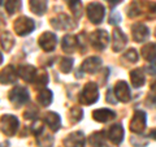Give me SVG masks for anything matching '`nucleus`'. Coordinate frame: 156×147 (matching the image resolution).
<instances>
[{
    "label": "nucleus",
    "mask_w": 156,
    "mask_h": 147,
    "mask_svg": "<svg viewBox=\"0 0 156 147\" xmlns=\"http://www.w3.org/2000/svg\"><path fill=\"white\" fill-rule=\"evenodd\" d=\"M99 100V87L95 82H89L86 83L85 87L82 89L78 96V102L83 106H89V104H94Z\"/></svg>",
    "instance_id": "f257e3e1"
},
{
    "label": "nucleus",
    "mask_w": 156,
    "mask_h": 147,
    "mask_svg": "<svg viewBox=\"0 0 156 147\" xmlns=\"http://www.w3.org/2000/svg\"><path fill=\"white\" fill-rule=\"evenodd\" d=\"M20 126V121L13 115H3L0 117V128L2 131L8 137H13L17 133Z\"/></svg>",
    "instance_id": "f03ea898"
},
{
    "label": "nucleus",
    "mask_w": 156,
    "mask_h": 147,
    "mask_svg": "<svg viewBox=\"0 0 156 147\" xmlns=\"http://www.w3.org/2000/svg\"><path fill=\"white\" fill-rule=\"evenodd\" d=\"M13 29L16 31L17 35L20 37H25L27 34H30L34 29H35V22L31 18H29L26 16L18 17L13 23Z\"/></svg>",
    "instance_id": "7ed1b4c3"
},
{
    "label": "nucleus",
    "mask_w": 156,
    "mask_h": 147,
    "mask_svg": "<svg viewBox=\"0 0 156 147\" xmlns=\"http://www.w3.org/2000/svg\"><path fill=\"white\" fill-rule=\"evenodd\" d=\"M9 100L12 102V104L14 107H21L23 104H26L29 102V91L26 87L23 86H14L13 89L9 91Z\"/></svg>",
    "instance_id": "20e7f679"
},
{
    "label": "nucleus",
    "mask_w": 156,
    "mask_h": 147,
    "mask_svg": "<svg viewBox=\"0 0 156 147\" xmlns=\"http://www.w3.org/2000/svg\"><path fill=\"white\" fill-rule=\"evenodd\" d=\"M89 41L95 50H104L109 43V35L105 30H95L89 35Z\"/></svg>",
    "instance_id": "39448f33"
},
{
    "label": "nucleus",
    "mask_w": 156,
    "mask_h": 147,
    "mask_svg": "<svg viewBox=\"0 0 156 147\" xmlns=\"http://www.w3.org/2000/svg\"><path fill=\"white\" fill-rule=\"evenodd\" d=\"M104 14H105V9L103 7V4L100 3H90L87 5V18L90 20V22L95 23H100L104 18Z\"/></svg>",
    "instance_id": "423d86ee"
},
{
    "label": "nucleus",
    "mask_w": 156,
    "mask_h": 147,
    "mask_svg": "<svg viewBox=\"0 0 156 147\" xmlns=\"http://www.w3.org/2000/svg\"><path fill=\"white\" fill-rule=\"evenodd\" d=\"M146 125H147V116H146V113L143 111H135L130 121V126H129L130 130L133 133L140 134L146 129Z\"/></svg>",
    "instance_id": "0eeeda50"
},
{
    "label": "nucleus",
    "mask_w": 156,
    "mask_h": 147,
    "mask_svg": "<svg viewBox=\"0 0 156 147\" xmlns=\"http://www.w3.org/2000/svg\"><path fill=\"white\" fill-rule=\"evenodd\" d=\"M38 45L41 46V48L46 52H52L57 46V37L56 34H53L51 31H44L38 39Z\"/></svg>",
    "instance_id": "6e6552de"
},
{
    "label": "nucleus",
    "mask_w": 156,
    "mask_h": 147,
    "mask_svg": "<svg viewBox=\"0 0 156 147\" xmlns=\"http://www.w3.org/2000/svg\"><path fill=\"white\" fill-rule=\"evenodd\" d=\"M51 25L57 29V30H72L76 27V23L72 21L69 16H66L65 13H60L57 17L51 20Z\"/></svg>",
    "instance_id": "1a4fd4ad"
},
{
    "label": "nucleus",
    "mask_w": 156,
    "mask_h": 147,
    "mask_svg": "<svg viewBox=\"0 0 156 147\" xmlns=\"http://www.w3.org/2000/svg\"><path fill=\"white\" fill-rule=\"evenodd\" d=\"M131 35L133 39L138 43H143L144 41H147L150 37V29L144 25V23L136 22L131 26Z\"/></svg>",
    "instance_id": "9d476101"
},
{
    "label": "nucleus",
    "mask_w": 156,
    "mask_h": 147,
    "mask_svg": "<svg viewBox=\"0 0 156 147\" xmlns=\"http://www.w3.org/2000/svg\"><path fill=\"white\" fill-rule=\"evenodd\" d=\"M128 43V38L124 34V31L121 29L116 27L113 33H112V50L115 52H120L124 50V47Z\"/></svg>",
    "instance_id": "9b49d317"
},
{
    "label": "nucleus",
    "mask_w": 156,
    "mask_h": 147,
    "mask_svg": "<svg viewBox=\"0 0 156 147\" xmlns=\"http://www.w3.org/2000/svg\"><path fill=\"white\" fill-rule=\"evenodd\" d=\"M113 92L117 98V100L122 102V103H128L131 98V92H130V87L125 81H119L116 83Z\"/></svg>",
    "instance_id": "f8f14e48"
},
{
    "label": "nucleus",
    "mask_w": 156,
    "mask_h": 147,
    "mask_svg": "<svg viewBox=\"0 0 156 147\" xmlns=\"http://www.w3.org/2000/svg\"><path fill=\"white\" fill-rule=\"evenodd\" d=\"M65 147H83L86 143V137L82 131H73L62 141Z\"/></svg>",
    "instance_id": "ddd939ff"
},
{
    "label": "nucleus",
    "mask_w": 156,
    "mask_h": 147,
    "mask_svg": "<svg viewBox=\"0 0 156 147\" xmlns=\"http://www.w3.org/2000/svg\"><path fill=\"white\" fill-rule=\"evenodd\" d=\"M17 77H18V72L12 65H7L0 72V83H3V85H12V83H16Z\"/></svg>",
    "instance_id": "4468645a"
},
{
    "label": "nucleus",
    "mask_w": 156,
    "mask_h": 147,
    "mask_svg": "<svg viewBox=\"0 0 156 147\" xmlns=\"http://www.w3.org/2000/svg\"><path fill=\"white\" fill-rule=\"evenodd\" d=\"M108 139L113 145L119 146L124 141V128L121 124H115L108 129Z\"/></svg>",
    "instance_id": "2eb2a0df"
},
{
    "label": "nucleus",
    "mask_w": 156,
    "mask_h": 147,
    "mask_svg": "<svg viewBox=\"0 0 156 147\" xmlns=\"http://www.w3.org/2000/svg\"><path fill=\"white\" fill-rule=\"evenodd\" d=\"M100 66H101V59L98 56H91L83 61L81 70L86 73H96L100 69Z\"/></svg>",
    "instance_id": "dca6fc26"
},
{
    "label": "nucleus",
    "mask_w": 156,
    "mask_h": 147,
    "mask_svg": "<svg viewBox=\"0 0 156 147\" xmlns=\"http://www.w3.org/2000/svg\"><path fill=\"white\" fill-rule=\"evenodd\" d=\"M38 70L33 65H22L18 68V76L26 82H35Z\"/></svg>",
    "instance_id": "f3484780"
},
{
    "label": "nucleus",
    "mask_w": 156,
    "mask_h": 147,
    "mask_svg": "<svg viewBox=\"0 0 156 147\" xmlns=\"http://www.w3.org/2000/svg\"><path fill=\"white\" fill-rule=\"evenodd\" d=\"M92 117L94 120L98 121V122H108L111 120L116 119V113L112 109H108V108H99V109H95L92 112Z\"/></svg>",
    "instance_id": "a211bd4d"
},
{
    "label": "nucleus",
    "mask_w": 156,
    "mask_h": 147,
    "mask_svg": "<svg viewBox=\"0 0 156 147\" xmlns=\"http://www.w3.org/2000/svg\"><path fill=\"white\" fill-rule=\"evenodd\" d=\"M61 48L65 53H72L74 52L77 48H78V39L74 35H70L68 34L62 38V43H61Z\"/></svg>",
    "instance_id": "6ab92c4d"
},
{
    "label": "nucleus",
    "mask_w": 156,
    "mask_h": 147,
    "mask_svg": "<svg viewBox=\"0 0 156 147\" xmlns=\"http://www.w3.org/2000/svg\"><path fill=\"white\" fill-rule=\"evenodd\" d=\"M44 122L52 131H57L61 126V119L56 112H47L44 115Z\"/></svg>",
    "instance_id": "aec40b11"
},
{
    "label": "nucleus",
    "mask_w": 156,
    "mask_h": 147,
    "mask_svg": "<svg viewBox=\"0 0 156 147\" xmlns=\"http://www.w3.org/2000/svg\"><path fill=\"white\" fill-rule=\"evenodd\" d=\"M130 82L131 85H133L135 89H139V87H142L146 82V76L143 73V69H140V68H136V69H133L130 72Z\"/></svg>",
    "instance_id": "412c9836"
},
{
    "label": "nucleus",
    "mask_w": 156,
    "mask_h": 147,
    "mask_svg": "<svg viewBox=\"0 0 156 147\" xmlns=\"http://www.w3.org/2000/svg\"><path fill=\"white\" fill-rule=\"evenodd\" d=\"M29 7H30V11L34 14L43 16L47 11L48 3H47V0H29Z\"/></svg>",
    "instance_id": "4be33fe9"
},
{
    "label": "nucleus",
    "mask_w": 156,
    "mask_h": 147,
    "mask_svg": "<svg viewBox=\"0 0 156 147\" xmlns=\"http://www.w3.org/2000/svg\"><path fill=\"white\" fill-rule=\"evenodd\" d=\"M142 56L147 60L148 63L156 64V43H147L142 47Z\"/></svg>",
    "instance_id": "5701e85b"
},
{
    "label": "nucleus",
    "mask_w": 156,
    "mask_h": 147,
    "mask_svg": "<svg viewBox=\"0 0 156 147\" xmlns=\"http://www.w3.org/2000/svg\"><path fill=\"white\" fill-rule=\"evenodd\" d=\"M52 99H53V95L51 90L48 89H41L38 91V95H37V102L38 104H41L42 107H47L50 106L52 103Z\"/></svg>",
    "instance_id": "b1692460"
},
{
    "label": "nucleus",
    "mask_w": 156,
    "mask_h": 147,
    "mask_svg": "<svg viewBox=\"0 0 156 147\" xmlns=\"http://www.w3.org/2000/svg\"><path fill=\"white\" fill-rule=\"evenodd\" d=\"M0 45L5 52H9L14 46V37L9 31H4L0 34Z\"/></svg>",
    "instance_id": "393cba45"
},
{
    "label": "nucleus",
    "mask_w": 156,
    "mask_h": 147,
    "mask_svg": "<svg viewBox=\"0 0 156 147\" xmlns=\"http://www.w3.org/2000/svg\"><path fill=\"white\" fill-rule=\"evenodd\" d=\"M89 143L92 147H103L105 145V134L104 131H95L89 137Z\"/></svg>",
    "instance_id": "a878e982"
},
{
    "label": "nucleus",
    "mask_w": 156,
    "mask_h": 147,
    "mask_svg": "<svg viewBox=\"0 0 156 147\" xmlns=\"http://www.w3.org/2000/svg\"><path fill=\"white\" fill-rule=\"evenodd\" d=\"M53 137L51 134H46V133H41L37 135V143L39 147H53Z\"/></svg>",
    "instance_id": "bb28decb"
},
{
    "label": "nucleus",
    "mask_w": 156,
    "mask_h": 147,
    "mask_svg": "<svg viewBox=\"0 0 156 147\" xmlns=\"http://www.w3.org/2000/svg\"><path fill=\"white\" fill-rule=\"evenodd\" d=\"M68 7L76 18H80L82 16V3L81 0H66Z\"/></svg>",
    "instance_id": "cd10ccee"
},
{
    "label": "nucleus",
    "mask_w": 156,
    "mask_h": 147,
    "mask_svg": "<svg viewBox=\"0 0 156 147\" xmlns=\"http://www.w3.org/2000/svg\"><path fill=\"white\" fill-rule=\"evenodd\" d=\"M22 8V0H7L5 2V9L9 14H13Z\"/></svg>",
    "instance_id": "c85d7f7f"
},
{
    "label": "nucleus",
    "mask_w": 156,
    "mask_h": 147,
    "mask_svg": "<svg viewBox=\"0 0 156 147\" xmlns=\"http://www.w3.org/2000/svg\"><path fill=\"white\" fill-rule=\"evenodd\" d=\"M82 117H83V111H82L81 107H73L70 108L69 111V120L72 124H77V122H80L82 120Z\"/></svg>",
    "instance_id": "c756f323"
},
{
    "label": "nucleus",
    "mask_w": 156,
    "mask_h": 147,
    "mask_svg": "<svg viewBox=\"0 0 156 147\" xmlns=\"http://www.w3.org/2000/svg\"><path fill=\"white\" fill-rule=\"evenodd\" d=\"M73 63H74V60L72 57H61L58 61V69L62 73H69L73 68Z\"/></svg>",
    "instance_id": "7c9ffc66"
},
{
    "label": "nucleus",
    "mask_w": 156,
    "mask_h": 147,
    "mask_svg": "<svg viewBox=\"0 0 156 147\" xmlns=\"http://www.w3.org/2000/svg\"><path fill=\"white\" fill-rule=\"evenodd\" d=\"M146 103L148 104V107H154L156 106V80L151 83V87H150V94L147 96V100Z\"/></svg>",
    "instance_id": "2f4dec72"
},
{
    "label": "nucleus",
    "mask_w": 156,
    "mask_h": 147,
    "mask_svg": "<svg viewBox=\"0 0 156 147\" xmlns=\"http://www.w3.org/2000/svg\"><path fill=\"white\" fill-rule=\"evenodd\" d=\"M130 143L134 147H144L148 145V139L146 138V137L133 135V137H130Z\"/></svg>",
    "instance_id": "473e14b6"
},
{
    "label": "nucleus",
    "mask_w": 156,
    "mask_h": 147,
    "mask_svg": "<svg viewBox=\"0 0 156 147\" xmlns=\"http://www.w3.org/2000/svg\"><path fill=\"white\" fill-rule=\"evenodd\" d=\"M124 59L125 60H128L129 63H136L138 61V59H139V55H138V52H136V50L130 48V50H128L124 53Z\"/></svg>",
    "instance_id": "72a5a7b5"
},
{
    "label": "nucleus",
    "mask_w": 156,
    "mask_h": 147,
    "mask_svg": "<svg viewBox=\"0 0 156 147\" xmlns=\"http://www.w3.org/2000/svg\"><path fill=\"white\" fill-rule=\"evenodd\" d=\"M48 82V74H46L44 72L39 73V74H37V78H35V85L41 89V87H43L44 89V86L47 85Z\"/></svg>",
    "instance_id": "f704fd0d"
},
{
    "label": "nucleus",
    "mask_w": 156,
    "mask_h": 147,
    "mask_svg": "<svg viewBox=\"0 0 156 147\" xmlns=\"http://www.w3.org/2000/svg\"><path fill=\"white\" fill-rule=\"evenodd\" d=\"M30 129H31V133L34 135H39L41 133H43V130H44V126H43V124H42L41 121H35L30 126Z\"/></svg>",
    "instance_id": "c9c22d12"
},
{
    "label": "nucleus",
    "mask_w": 156,
    "mask_h": 147,
    "mask_svg": "<svg viewBox=\"0 0 156 147\" xmlns=\"http://www.w3.org/2000/svg\"><path fill=\"white\" fill-rule=\"evenodd\" d=\"M38 115V109H37V107H33L30 106L29 108L25 111V113H23V117H25L26 120H31V119H35Z\"/></svg>",
    "instance_id": "e433bc0d"
},
{
    "label": "nucleus",
    "mask_w": 156,
    "mask_h": 147,
    "mask_svg": "<svg viewBox=\"0 0 156 147\" xmlns=\"http://www.w3.org/2000/svg\"><path fill=\"white\" fill-rule=\"evenodd\" d=\"M108 22L111 23V25H117V23H120L121 22V14L117 12V11H113V12L109 14Z\"/></svg>",
    "instance_id": "4c0bfd02"
},
{
    "label": "nucleus",
    "mask_w": 156,
    "mask_h": 147,
    "mask_svg": "<svg viewBox=\"0 0 156 147\" xmlns=\"http://www.w3.org/2000/svg\"><path fill=\"white\" fill-rule=\"evenodd\" d=\"M116 95H113V89H109L108 91H107V102L111 103V104H116L117 102V98H115Z\"/></svg>",
    "instance_id": "58836bf2"
},
{
    "label": "nucleus",
    "mask_w": 156,
    "mask_h": 147,
    "mask_svg": "<svg viewBox=\"0 0 156 147\" xmlns=\"http://www.w3.org/2000/svg\"><path fill=\"white\" fill-rule=\"evenodd\" d=\"M146 70H147L150 74L155 76V74H156V64H152V63H150V64L147 65V68H146Z\"/></svg>",
    "instance_id": "ea45409f"
},
{
    "label": "nucleus",
    "mask_w": 156,
    "mask_h": 147,
    "mask_svg": "<svg viewBox=\"0 0 156 147\" xmlns=\"http://www.w3.org/2000/svg\"><path fill=\"white\" fill-rule=\"evenodd\" d=\"M107 2L109 3V5L111 7H115V5H117V4H120L122 0H107Z\"/></svg>",
    "instance_id": "a19ab883"
},
{
    "label": "nucleus",
    "mask_w": 156,
    "mask_h": 147,
    "mask_svg": "<svg viewBox=\"0 0 156 147\" xmlns=\"http://www.w3.org/2000/svg\"><path fill=\"white\" fill-rule=\"evenodd\" d=\"M150 137H151L152 139H155V141H156V128L150 131Z\"/></svg>",
    "instance_id": "79ce46f5"
},
{
    "label": "nucleus",
    "mask_w": 156,
    "mask_h": 147,
    "mask_svg": "<svg viewBox=\"0 0 156 147\" xmlns=\"http://www.w3.org/2000/svg\"><path fill=\"white\" fill-rule=\"evenodd\" d=\"M3 63V55H2V52H0V64Z\"/></svg>",
    "instance_id": "37998d69"
},
{
    "label": "nucleus",
    "mask_w": 156,
    "mask_h": 147,
    "mask_svg": "<svg viewBox=\"0 0 156 147\" xmlns=\"http://www.w3.org/2000/svg\"><path fill=\"white\" fill-rule=\"evenodd\" d=\"M2 4H3V0H0V5H2Z\"/></svg>",
    "instance_id": "c03bdc74"
},
{
    "label": "nucleus",
    "mask_w": 156,
    "mask_h": 147,
    "mask_svg": "<svg viewBox=\"0 0 156 147\" xmlns=\"http://www.w3.org/2000/svg\"><path fill=\"white\" fill-rule=\"evenodd\" d=\"M155 37H156V29H155Z\"/></svg>",
    "instance_id": "a18cd8bd"
}]
</instances>
